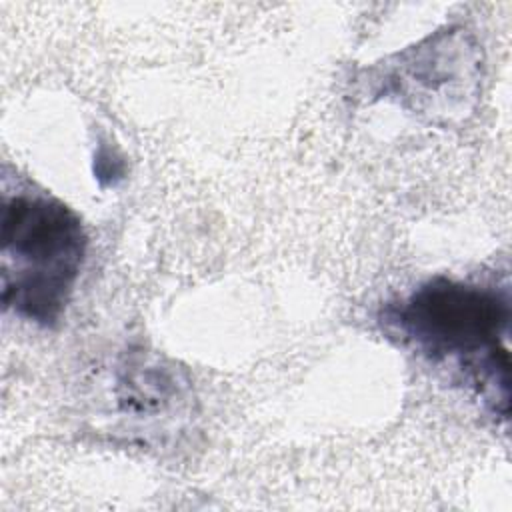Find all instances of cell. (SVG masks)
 Returning a JSON list of instances; mask_svg holds the SVG:
<instances>
[{
    "mask_svg": "<svg viewBox=\"0 0 512 512\" xmlns=\"http://www.w3.org/2000/svg\"><path fill=\"white\" fill-rule=\"evenodd\" d=\"M510 322L508 288L444 276L420 284L380 314L388 336L434 364H454L502 418L510 412Z\"/></svg>",
    "mask_w": 512,
    "mask_h": 512,
    "instance_id": "obj_1",
    "label": "cell"
},
{
    "mask_svg": "<svg viewBox=\"0 0 512 512\" xmlns=\"http://www.w3.org/2000/svg\"><path fill=\"white\" fill-rule=\"evenodd\" d=\"M88 250L80 216L32 190L4 192L0 206L2 304L20 320L50 328L74 294Z\"/></svg>",
    "mask_w": 512,
    "mask_h": 512,
    "instance_id": "obj_2",
    "label": "cell"
},
{
    "mask_svg": "<svg viewBox=\"0 0 512 512\" xmlns=\"http://www.w3.org/2000/svg\"><path fill=\"white\" fill-rule=\"evenodd\" d=\"M478 54L470 38L462 30H448L434 34L398 54L386 82L398 100L414 102L416 110L432 114V96H464L476 88L478 82Z\"/></svg>",
    "mask_w": 512,
    "mask_h": 512,
    "instance_id": "obj_3",
    "label": "cell"
}]
</instances>
